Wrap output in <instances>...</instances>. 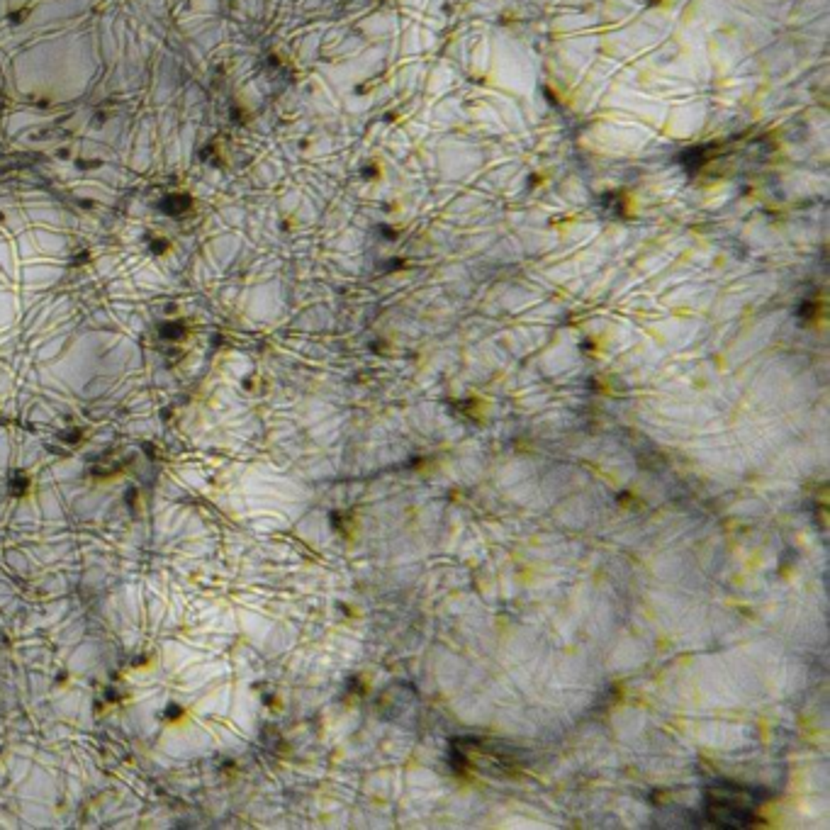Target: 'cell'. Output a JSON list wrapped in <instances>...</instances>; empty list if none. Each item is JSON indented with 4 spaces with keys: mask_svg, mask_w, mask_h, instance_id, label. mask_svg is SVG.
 Instances as JSON below:
<instances>
[{
    "mask_svg": "<svg viewBox=\"0 0 830 830\" xmlns=\"http://www.w3.org/2000/svg\"><path fill=\"white\" fill-rule=\"evenodd\" d=\"M709 816L721 826H745L753 821V797L743 789L718 787L714 797H709Z\"/></svg>",
    "mask_w": 830,
    "mask_h": 830,
    "instance_id": "obj_1",
    "label": "cell"
}]
</instances>
